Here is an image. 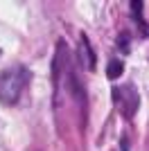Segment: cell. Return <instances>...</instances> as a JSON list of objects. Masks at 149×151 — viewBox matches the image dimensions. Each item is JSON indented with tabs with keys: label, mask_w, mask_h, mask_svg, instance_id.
Segmentation results:
<instances>
[{
	"label": "cell",
	"mask_w": 149,
	"mask_h": 151,
	"mask_svg": "<svg viewBox=\"0 0 149 151\" xmlns=\"http://www.w3.org/2000/svg\"><path fill=\"white\" fill-rule=\"evenodd\" d=\"M30 79H32V75L23 63H16L12 68L2 70L0 72V104L14 106L20 99V95H23Z\"/></svg>",
	"instance_id": "obj_1"
},
{
	"label": "cell",
	"mask_w": 149,
	"mask_h": 151,
	"mask_svg": "<svg viewBox=\"0 0 149 151\" xmlns=\"http://www.w3.org/2000/svg\"><path fill=\"white\" fill-rule=\"evenodd\" d=\"M113 104L124 117H133L140 106V95H138V88L133 83H124V86H115L111 90Z\"/></svg>",
	"instance_id": "obj_2"
},
{
	"label": "cell",
	"mask_w": 149,
	"mask_h": 151,
	"mask_svg": "<svg viewBox=\"0 0 149 151\" xmlns=\"http://www.w3.org/2000/svg\"><path fill=\"white\" fill-rule=\"evenodd\" d=\"M70 61L72 59H70L68 45H66L63 38H59L56 41V50H54V59H52V86H54V95L59 90V86H61V77H63V72H66Z\"/></svg>",
	"instance_id": "obj_3"
},
{
	"label": "cell",
	"mask_w": 149,
	"mask_h": 151,
	"mask_svg": "<svg viewBox=\"0 0 149 151\" xmlns=\"http://www.w3.org/2000/svg\"><path fill=\"white\" fill-rule=\"evenodd\" d=\"M77 57H79V63L86 70L95 72V68H97V57H95L93 45H90V41H88L86 34H79V50H77Z\"/></svg>",
	"instance_id": "obj_4"
},
{
	"label": "cell",
	"mask_w": 149,
	"mask_h": 151,
	"mask_svg": "<svg viewBox=\"0 0 149 151\" xmlns=\"http://www.w3.org/2000/svg\"><path fill=\"white\" fill-rule=\"evenodd\" d=\"M142 7H145L142 0H133V2H131V16H133V20L140 25V32H142V34H149L147 23L142 20Z\"/></svg>",
	"instance_id": "obj_5"
},
{
	"label": "cell",
	"mask_w": 149,
	"mask_h": 151,
	"mask_svg": "<svg viewBox=\"0 0 149 151\" xmlns=\"http://www.w3.org/2000/svg\"><path fill=\"white\" fill-rule=\"evenodd\" d=\"M122 72H124V63L120 61V59H111V61H108V68H106V77L113 81V79H120Z\"/></svg>",
	"instance_id": "obj_6"
},
{
	"label": "cell",
	"mask_w": 149,
	"mask_h": 151,
	"mask_svg": "<svg viewBox=\"0 0 149 151\" xmlns=\"http://www.w3.org/2000/svg\"><path fill=\"white\" fill-rule=\"evenodd\" d=\"M131 38H129V34H127V32H122V34H120L118 36V50L122 52V54H129L131 52Z\"/></svg>",
	"instance_id": "obj_7"
},
{
	"label": "cell",
	"mask_w": 149,
	"mask_h": 151,
	"mask_svg": "<svg viewBox=\"0 0 149 151\" xmlns=\"http://www.w3.org/2000/svg\"><path fill=\"white\" fill-rule=\"evenodd\" d=\"M120 149H122V151H129V142H127V138L120 140Z\"/></svg>",
	"instance_id": "obj_8"
}]
</instances>
